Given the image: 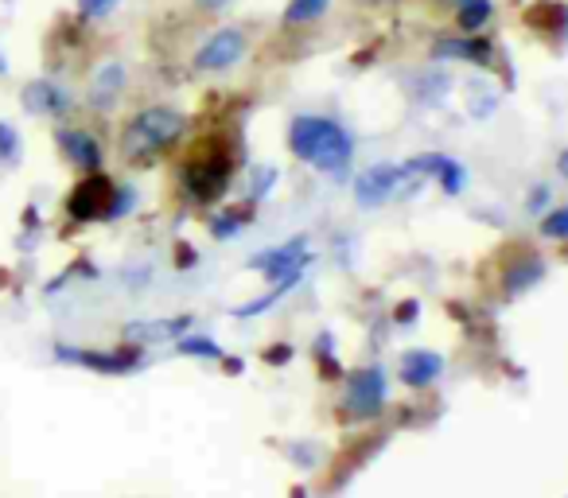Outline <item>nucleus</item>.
<instances>
[{
	"mask_svg": "<svg viewBox=\"0 0 568 498\" xmlns=\"http://www.w3.org/2000/svg\"><path fill=\"white\" fill-rule=\"evenodd\" d=\"M238 168V156H234V144L226 133H207L187 148L183 164H179V187L191 203L199 207H211L226 195L230 179Z\"/></svg>",
	"mask_w": 568,
	"mask_h": 498,
	"instance_id": "f257e3e1",
	"label": "nucleus"
},
{
	"mask_svg": "<svg viewBox=\"0 0 568 498\" xmlns=\"http://www.w3.org/2000/svg\"><path fill=\"white\" fill-rule=\"evenodd\" d=\"M187 133V117L172 106H144L137 109L117 137V152L129 168H152L160 156H168L176 141Z\"/></svg>",
	"mask_w": 568,
	"mask_h": 498,
	"instance_id": "f03ea898",
	"label": "nucleus"
},
{
	"mask_svg": "<svg viewBox=\"0 0 568 498\" xmlns=\"http://www.w3.org/2000/svg\"><path fill=\"white\" fill-rule=\"evenodd\" d=\"M288 152L296 160L327 172V176H343L351 156H355V141L339 121L316 117V113H300V117L288 121Z\"/></svg>",
	"mask_w": 568,
	"mask_h": 498,
	"instance_id": "7ed1b4c3",
	"label": "nucleus"
},
{
	"mask_svg": "<svg viewBox=\"0 0 568 498\" xmlns=\"http://www.w3.org/2000/svg\"><path fill=\"white\" fill-rule=\"evenodd\" d=\"M117 191H121V183H113L102 168L98 172H82V179L74 183L67 203H63V211H67L71 222H113Z\"/></svg>",
	"mask_w": 568,
	"mask_h": 498,
	"instance_id": "20e7f679",
	"label": "nucleus"
},
{
	"mask_svg": "<svg viewBox=\"0 0 568 498\" xmlns=\"http://www.w3.org/2000/svg\"><path fill=\"white\" fill-rule=\"evenodd\" d=\"M428 59L432 63H471V67H483L491 71L498 67V43L491 39V32H440L428 47Z\"/></svg>",
	"mask_w": 568,
	"mask_h": 498,
	"instance_id": "39448f33",
	"label": "nucleus"
},
{
	"mask_svg": "<svg viewBox=\"0 0 568 498\" xmlns=\"http://www.w3.org/2000/svg\"><path fill=\"white\" fill-rule=\"evenodd\" d=\"M246 55H249L246 28L226 24V28H214L211 36L199 43V51L191 55V67L199 74H226V71H234Z\"/></svg>",
	"mask_w": 568,
	"mask_h": 498,
	"instance_id": "423d86ee",
	"label": "nucleus"
},
{
	"mask_svg": "<svg viewBox=\"0 0 568 498\" xmlns=\"http://www.w3.org/2000/svg\"><path fill=\"white\" fill-rule=\"evenodd\" d=\"M421 183H425V179L409 176L405 164H374V168H366V172L355 179V199L362 207H386L390 199L405 195L409 187L421 191Z\"/></svg>",
	"mask_w": 568,
	"mask_h": 498,
	"instance_id": "0eeeda50",
	"label": "nucleus"
},
{
	"mask_svg": "<svg viewBox=\"0 0 568 498\" xmlns=\"http://www.w3.org/2000/svg\"><path fill=\"white\" fill-rule=\"evenodd\" d=\"M59 362H74V366H86L94 374H129L144 362V347L137 343H125V347H113V351H82V347H67L59 343L55 347Z\"/></svg>",
	"mask_w": 568,
	"mask_h": 498,
	"instance_id": "6e6552de",
	"label": "nucleus"
},
{
	"mask_svg": "<svg viewBox=\"0 0 568 498\" xmlns=\"http://www.w3.org/2000/svg\"><path fill=\"white\" fill-rule=\"evenodd\" d=\"M308 261H312L308 238L300 234V238H292V242H284V246H273V249H265V253H257V257H249V269L265 273L273 285H281V281H300Z\"/></svg>",
	"mask_w": 568,
	"mask_h": 498,
	"instance_id": "1a4fd4ad",
	"label": "nucleus"
},
{
	"mask_svg": "<svg viewBox=\"0 0 568 498\" xmlns=\"http://www.w3.org/2000/svg\"><path fill=\"white\" fill-rule=\"evenodd\" d=\"M347 409L355 413L358 421H370L386 409V374L378 366H366L351 374V386H347Z\"/></svg>",
	"mask_w": 568,
	"mask_h": 498,
	"instance_id": "9d476101",
	"label": "nucleus"
},
{
	"mask_svg": "<svg viewBox=\"0 0 568 498\" xmlns=\"http://www.w3.org/2000/svg\"><path fill=\"white\" fill-rule=\"evenodd\" d=\"M55 144H59V152L67 156V164H74L78 172H98L102 160H106L102 141H98L90 129H82V125H59V129H55Z\"/></svg>",
	"mask_w": 568,
	"mask_h": 498,
	"instance_id": "9b49d317",
	"label": "nucleus"
},
{
	"mask_svg": "<svg viewBox=\"0 0 568 498\" xmlns=\"http://www.w3.org/2000/svg\"><path fill=\"white\" fill-rule=\"evenodd\" d=\"M522 24L530 28L533 36L553 39V47H561L568 39V4L565 0H533L530 8L522 12Z\"/></svg>",
	"mask_w": 568,
	"mask_h": 498,
	"instance_id": "f8f14e48",
	"label": "nucleus"
},
{
	"mask_svg": "<svg viewBox=\"0 0 568 498\" xmlns=\"http://www.w3.org/2000/svg\"><path fill=\"white\" fill-rule=\"evenodd\" d=\"M20 102H24L28 113H36V117H63V113H71V94L59 82H51V78L28 82L20 90Z\"/></svg>",
	"mask_w": 568,
	"mask_h": 498,
	"instance_id": "ddd939ff",
	"label": "nucleus"
},
{
	"mask_svg": "<svg viewBox=\"0 0 568 498\" xmlns=\"http://www.w3.org/2000/svg\"><path fill=\"white\" fill-rule=\"evenodd\" d=\"M191 327V316H176V320H137V323H125L121 339L125 343H168V339H179L183 331Z\"/></svg>",
	"mask_w": 568,
	"mask_h": 498,
	"instance_id": "4468645a",
	"label": "nucleus"
},
{
	"mask_svg": "<svg viewBox=\"0 0 568 498\" xmlns=\"http://www.w3.org/2000/svg\"><path fill=\"white\" fill-rule=\"evenodd\" d=\"M537 281H545V261H541V257H533V253H518V257L506 265L502 292H506V296H522V292L533 288Z\"/></svg>",
	"mask_w": 568,
	"mask_h": 498,
	"instance_id": "2eb2a0df",
	"label": "nucleus"
},
{
	"mask_svg": "<svg viewBox=\"0 0 568 498\" xmlns=\"http://www.w3.org/2000/svg\"><path fill=\"white\" fill-rule=\"evenodd\" d=\"M401 382L405 386H417V390H425L432 386L440 374H444V358L432 355V351H409V355L401 358Z\"/></svg>",
	"mask_w": 568,
	"mask_h": 498,
	"instance_id": "dca6fc26",
	"label": "nucleus"
},
{
	"mask_svg": "<svg viewBox=\"0 0 568 498\" xmlns=\"http://www.w3.org/2000/svg\"><path fill=\"white\" fill-rule=\"evenodd\" d=\"M125 90V67L121 63H102L98 74L90 78V106L94 109H109Z\"/></svg>",
	"mask_w": 568,
	"mask_h": 498,
	"instance_id": "f3484780",
	"label": "nucleus"
},
{
	"mask_svg": "<svg viewBox=\"0 0 568 498\" xmlns=\"http://www.w3.org/2000/svg\"><path fill=\"white\" fill-rule=\"evenodd\" d=\"M495 24V0H463L452 8V28L456 32H487Z\"/></svg>",
	"mask_w": 568,
	"mask_h": 498,
	"instance_id": "a211bd4d",
	"label": "nucleus"
},
{
	"mask_svg": "<svg viewBox=\"0 0 568 498\" xmlns=\"http://www.w3.org/2000/svg\"><path fill=\"white\" fill-rule=\"evenodd\" d=\"M327 12H331V0H288L281 12V28L284 32L312 28V24H320Z\"/></svg>",
	"mask_w": 568,
	"mask_h": 498,
	"instance_id": "6ab92c4d",
	"label": "nucleus"
},
{
	"mask_svg": "<svg viewBox=\"0 0 568 498\" xmlns=\"http://www.w3.org/2000/svg\"><path fill=\"white\" fill-rule=\"evenodd\" d=\"M176 351L191 358H222V347L214 339H207V335H179Z\"/></svg>",
	"mask_w": 568,
	"mask_h": 498,
	"instance_id": "aec40b11",
	"label": "nucleus"
},
{
	"mask_svg": "<svg viewBox=\"0 0 568 498\" xmlns=\"http://www.w3.org/2000/svg\"><path fill=\"white\" fill-rule=\"evenodd\" d=\"M448 86H452V82H448V74L432 71L428 78H421V86H417L421 94H417V98H421L425 106H436V102H440V98L448 94Z\"/></svg>",
	"mask_w": 568,
	"mask_h": 498,
	"instance_id": "412c9836",
	"label": "nucleus"
},
{
	"mask_svg": "<svg viewBox=\"0 0 568 498\" xmlns=\"http://www.w3.org/2000/svg\"><path fill=\"white\" fill-rule=\"evenodd\" d=\"M541 234L553 238V242H568V207L541 214Z\"/></svg>",
	"mask_w": 568,
	"mask_h": 498,
	"instance_id": "4be33fe9",
	"label": "nucleus"
},
{
	"mask_svg": "<svg viewBox=\"0 0 568 498\" xmlns=\"http://www.w3.org/2000/svg\"><path fill=\"white\" fill-rule=\"evenodd\" d=\"M121 0H74V8H78V20H86V24H94V20H106L109 12L117 8Z\"/></svg>",
	"mask_w": 568,
	"mask_h": 498,
	"instance_id": "5701e85b",
	"label": "nucleus"
},
{
	"mask_svg": "<svg viewBox=\"0 0 568 498\" xmlns=\"http://www.w3.org/2000/svg\"><path fill=\"white\" fill-rule=\"evenodd\" d=\"M20 160V133L8 125V121H0V164H16Z\"/></svg>",
	"mask_w": 568,
	"mask_h": 498,
	"instance_id": "b1692460",
	"label": "nucleus"
},
{
	"mask_svg": "<svg viewBox=\"0 0 568 498\" xmlns=\"http://www.w3.org/2000/svg\"><path fill=\"white\" fill-rule=\"evenodd\" d=\"M436 183L444 187V195H460V191H463V183H467V172H463L460 164H456V160L448 156V164L440 168V176H436Z\"/></svg>",
	"mask_w": 568,
	"mask_h": 498,
	"instance_id": "393cba45",
	"label": "nucleus"
},
{
	"mask_svg": "<svg viewBox=\"0 0 568 498\" xmlns=\"http://www.w3.org/2000/svg\"><path fill=\"white\" fill-rule=\"evenodd\" d=\"M246 222V211H230V214H218L211 222V234L218 238V242H226L230 234H238V226Z\"/></svg>",
	"mask_w": 568,
	"mask_h": 498,
	"instance_id": "a878e982",
	"label": "nucleus"
},
{
	"mask_svg": "<svg viewBox=\"0 0 568 498\" xmlns=\"http://www.w3.org/2000/svg\"><path fill=\"white\" fill-rule=\"evenodd\" d=\"M545 207H549V187H545V183H537V187L530 191V199H526V211H530L533 218H541Z\"/></svg>",
	"mask_w": 568,
	"mask_h": 498,
	"instance_id": "bb28decb",
	"label": "nucleus"
},
{
	"mask_svg": "<svg viewBox=\"0 0 568 498\" xmlns=\"http://www.w3.org/2000/svg\"><path fill=\"white\" fill-rule=\"evenodd\" d=\"M273 183H277V168L257 172V176H253V199H265V195L273 191Z\"/></svg>",
	"mask_w": 568,
	"mask_h": 498,
	"instance_id": "cd10ccee",
	"label": "nucleus"
},
{
	"mask_svg": "<svg viewBox=\"0 0 568 498\" xmlns=\"http://www.w3.org/2000/svg\"><path fill=\"white\" fill-rule=\"evenodd\" d=\"M195 8H199L203 16H218L222 8H230V0H195Z\"/></svg>",
	"mask_w": 568,
	"mask_h": 498,
	"instance_id": "c85d7f7f",
	"label": "nucleus"
},
{
	"mask_svg": "<svg viewBox=\"0 0 568 498\" xmlns=\"http://www.w3.org/2000/svg\"><path fill=\"white\" fill-rule=\"evenodd\" d=\"M358 8H370V12H382V8H397V4H405V0H355Z\"/></svg>",
	"mask_w": 568,
	"mask_h": 498,
	"instance_id": "c756f323",
	"label": "nucleus"
},
{
	"mask_svg": "<svg viewBox=\"0 0 568 498\" xmlns=\"http://www.w3.org/2000/svg\"><path fill=\"white\" fill-rule=\"evenodd\" d=\"M417 312H421V304H413V300H409V304H401V312H397V320H401V323H409V320H413V316H417Z\"/></svg>",
	"mask_w": 568,
	"mask_h": 498,
	"instance_id": "7c9ffc66",
	"label": "nucleus"
},
{
	"mask_svg": "<svg viewBox=\"0 0 568 498\" xmlns=\"http://www.w3.org/2000/svg\"><path fill=\"white\" fill-rule=\"evenodd\" d=\"M428 4H432L436 12H444V16H452V8H456V4H463V0H428Z\"/></svg>",
	"mask_w": 568,
	"mask_h": 498,
	"instance_id": "2f4dec72",
	"label": "nucleus"
},
{
	"mask_svg": "<svg viewBox=\"0 0 568 498\" xmlns=\"http://www.w3.org/2000/svg\"><path fill=\"white\" fill-rule=\"evenodd\" d=\"M288 355H292V347H273V351H269V362H284Z\"/></svg>",
	"mask_w": 568,
	"mask_h": 498,
	"instance_id": "473e14b6",
	"label": "nucleus"
},
{
	"mask_svg": "<svg viewBox=\"0 0 568 498\" xmlns=\"http://www.w3.org/2000/svg\"><path fill=\"white\" fill-rule=\"evenodd\" d=\"M557 172H561V179H568V148L557 156Z\"/></svg>",
	"mask_w": 568,
	"mask_h": 498,
	"instance_id": "72a5a7b5",
	"label": "nucleus"
},
{
	"mask_svg": "<svg viewBox=\"0 0 568 498\" xmlns=\"http://www.w3.org/2000/svg\"><path fill=\"white\" fill-rule=\"evenodd\" d=\"M0 74H8V59H4V51H0Z\"/></svg>",
	"mask_w": 568,
	"mask_h": 498,
	"instance_id": "f704fd0d",
	"label": "nucleus"
}]
</instances>
